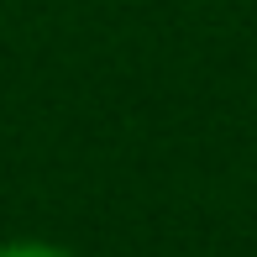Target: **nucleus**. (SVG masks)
<instances>
[{"mask_svg": "<svg viewBox=\"0 0 257 257\" xmlns=\"http://www.w3.org/2000/svg\"><path fill=\"white\" fill-rule=\"evenodd\" d=\"M0 257H74L68 247H58V241H6V247H0Z\"/></svg>", "mask_w": 257, "mask_h": 257, "instance_id": "1", "label": "nucleus"}]
</instances>
